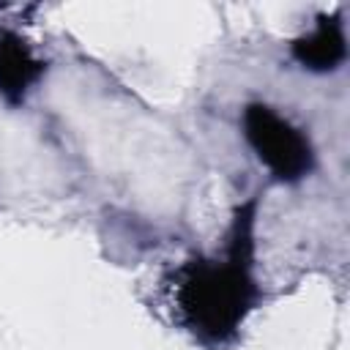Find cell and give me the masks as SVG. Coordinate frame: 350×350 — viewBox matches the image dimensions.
Returning <instances> with one entry per match:
<instances>
[{"instance_id":"cell-1","label":"cell","mask_w":350,"mask_h":350,"mask_svg":"<svg viewBox=\"0 0 350 350\" xmlns=\"http://www.w3.org/2000/svg\"><path fill=\"white\" fill-rule=\"evenodd\" d=\"M257 200L235 213L232 241L224 260H191L178 271L175 306L183 323L205 342L230 339L254 304L252 282V224Z\"/></svg>"},{"instance_id":"cell-2","label":"cell","mask_w":350,"mask_h":350,"mask_svg":"<svg viewBox=\"0 0 350 350\" xmlns=\"http://www.w3.org/2000/svg\"><path fill=\"white\" fill-rule=\"evenodd\" d=\"M243 134L254 148L257 159L279 180H301L314 164L309 139L268 104L254 101L243 109Z\"/></svg>"},{"instance_id":"cell-3","label":"cell","mask_w":350,"mask_h":350,"mask_svg":"<svg viewBox=\"0 0 350 350\" xmlns=\"http://www.w3.org/2000/svg\"><path fill=\"white\" fill-rule=\"evenodd\" d=\"M290 52L309 71H334L345 60V52H347L339 16H320L317 27L295 38Z\"/></svg>"},{"instance_id":"cell-4","label":"cell","mask_w":350,"mask_h":350,"mask_svg":"<svg viewBox=\"0 0 350 350\" xmlns=\"http://www.w3.org/2000/svg\"><path fill=\"white\" fill-rule=\"evenodd\" d=\"M41 74L44 60H38L19 36L0 33V93L11 104H19L25 98V90Z\"/></svg>"}]
</instances>
